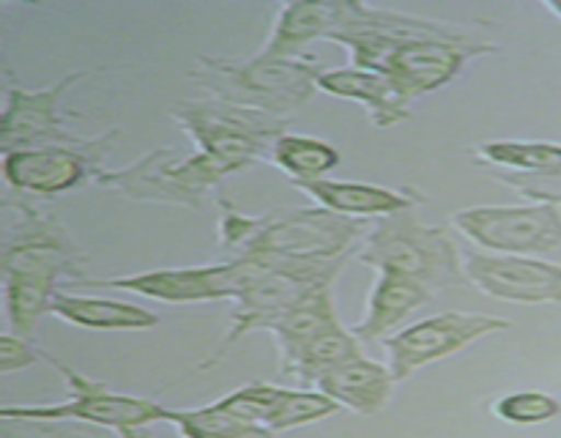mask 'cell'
I'll return each instance as SVG.
<instances>
[{
    "label": "cell",
    "mask_w": 561,
    "mask_h": 438,
    "mask_svg": "<svg viewBox=\"0 0 561 438\" xmlns=\"http://www.w3.org/2000/svg\"><path fill=\"white\" fill-rule=\"evenodd\" d=\"M351 0L329 3H285L277 9L272 36L263 55L268 58H305V47L316 38H332L348 16Z\"/></svg>",
    "instance_id": "18"
},
{
    "label": "cell",
    "mask_w": 561,
    "mask_h": 438,
    "mask_svg": "<svg viewBox=\"0 0 561 438\" xmlns=\"http://www.w3.org/2000/svg\"><path fill=\"white\" fill-rule=\"evenodd\" d=\"M356 261L378 274L416 279L427 290L453 288L463 277V252L436 224H425L411 211L376 219L356 250Z\"/></svg>",
    "instance_id": "4"
},
{
    "label": "cell",
    "mask_w": 561,
    "mask_h": 438,
    "mask_svg": "<svg viewBox=\"0 0 561 438\" xmlns=\"http://www.w3.org/2000/svg\"><path fill=\"white\" fill-rule=\"evenodd\" d=\"M104 69H82L64 77L53 88L27 91V88L11 85L5 93L3 120H0V148L3 153L22 151V148H47V146H77L85 137H77L66 129L60 120V96L85 77L99 74Z\"/></svg>",
    "instance_id": "14"
},
{
    "label": "cell",
    "mask_w": 561,
    "mask_h": 438,
    "mask_svg": "<svg viewBox=\"0 0 561 438\" xmlns=\"http://www.w3.org/2000/svg\"><path fill=\"white\" fill-rule=\"evenodd\" d=\"M477 162L485 168L507 170V173H553L561 170L559 142H524L493 140L474 148Z\"/></svg>",
    "instance_id": "24"
},
{
    "label": "cell",
    "mask_w": 561,
    "mask_h": 438,
    "mask_svg": "<svg viewBox=\"0 0 561 438\" xmlns=\"http://www.w3.org/2000/svg\"><path fill=\"white\" fill-rule=\"evenodd\" d=\"M318 58H195L190 77L208 93V99L239 104L257 113L285 118L305 107L321 80ZM288 120V118H285Z\"/></svg>",
    "instance_id": "2"
},
{
    "label": "cell",
    "mask_w": 561,
    "mask_h": 438,
    "mask_svg": "<svg viewBox=\"0 0 561 438\" xmlns=\"http://www.w3.org/2000/svg\"><path fill=\"white\" fill-rule=\"evenodd\" d=\"M356 356H362L359 339H356L354 332H348L345 326H337L307 345L290 378L299 383V389L318 387V381H321L327 372L337 370V367H343L345 361L356 359Z\"/></svg>",
    "instance_id": "25"
},
{
    "label": "cell",
    "mask_w": 561,
    "mask_h": 438,
    "mask_svg": "<svg viewBox=\"0 0 561 438\" xmlns=\"http://www.w3.org/2000/svg\"><path fill=\"white\" fill-rule=\"evenodd\" d=\"M118 137L121 129H110L77 146L22 148V151L3 153L5 186L22 197H55L75 189L82 181H93L102 173L99 162L104 153H110Z\"/></svg>",
    "instance_id": "11"
},
{
    "label": "cell",
    "mask_w": 561,
    "mask_h": 438,
    "mask_svg": "<svg viewBox=\"0 0 561 438\" xmlns=\"http://www.w3.org/2000/svg\"><path fill=\"white\" fill-rule=\"evenodd\" d=\"M542 5H546V9L551 11V14H557L559 20H561V0H546V3H542Z\"/></svg>",
    "instance_id": "31"
},
{
    "label": "cell",
    "mask_w": 561,
    "mask_h": 438,
    "mask_svg": "<svg viewBox=\"0 0 561 438\" xmlns=\"http://www.w3.org/2000/svg\"><path fill=\"white\" fill-rule=\"evenodd\" d=\"M5 206L20 211V222L3 241V279H22L55 290L60 285L85 283L88 257L77 250L58 219L42 214L25 197L5 200Z\"/></svg>",
    "instance_id": "9"
},
{
    "label": "cell",
    "mask_w": 561,
    "mask_h": 438,
    "mask_svg": "<svg viewBox=\"0 0 561 438\" xmlns=\"http://www.w3.org/2000/svg\"><path fill=\"white\" fill-rule=\"evenodd\" d=\"M493 414L510 425H540L561 414V403L553 394L526 389V392H510L493 403Z\"/></svg>",
    "instance_id": "27"
},
{
    "label": "cell",
    "mask_w": 561,
    "mask_h": 438,
    "mask_svg": "<svg viewBox=\"0 0 561 438\" xmlns=\"http://www.w3.org/2000/svg\"><path fill=\"white\" fill-rule=\"evenodd\" d=\"M219 203V244L233 257L261 255L285 263L356 257L373 224L370 219L340 217L321 206L277 208L263 217H244L225 197Z\"/></svg>",
    "instance_id": "1"
},
{
    "label": "cell",
    "mask_w": 561,
    "mask_h": 438,
    "mask_svg": "<svg viewBox=\"0 0 561 438\" xmlns=\"http://www.w3.org/2000/svg\"><path fill=\"white\" fill-rule=\"evenodd\" d=\"M42 359H47L60 372L71 397L64 403L47 405H5L0 411V419L82 422V425L113 430L118 438H148L146 427L170 422V416H173V408H164L157 400L113 392L107 383L91 381L47 350H42Z\"/></svg>",
    "instance_id": "6"
},
{
    "label": "cell",
    "mask_w": 561,
    "mask_h": 438,
    "mask_svg": "<svg viewBox=\"0 0 561 438\" xmlns=\"http://www.w3.org/2000/svg\"><path fill=\"white\" fill-rule=\"evenodd\" d=\"M337 326H343V323H340L337 310H334L332 288L318 290L316 296H310L307 301L296 304L294 310L274 318V321L266 326V332L277 339L279 372H283L285 378L294 376L296 365H299L307 345Z\"/></svg>",
    "instance_id": "21"
},
{
    "label": "cell",
    "mask_w": 561,
    "mask_h": 438,
    "mask_svg": "<svg viewBox=\"0 0 561 438\" xmlns=\"http://www.w3.org/2000/svg\"><path fill=\"white\" fill-rule=\"evenodd\" d=\"M351 257L354 255L337 257V261H274V266L236 299L225 339L217 345V350L203 361V367L222 359L230 350V345L239 343L244 334L266 328L274 318L285 315V312L294 310L296 304H301V301H307L310 296H316L318 290L332 288L334 279L340 277V272H343L345 263H348Z\"/></svg>",
    "instance_id": "7"
},
{
    "label": "cell",
    "mask_w": 561,
    "mask_h": 438,
    "mask_svg": "<svg viewBox=\"0 0 561 438\" xmlns=\"http://www.w3.org/2000/svg\"><path fill=\"white\" fill-rule=\"evenodd\" d=\"M394 387H398V381H394L389 365L373 361L367 356L345 361L343 367L327 372L318 381V392L329 394L334 403L345 405L362 416L381 414L392 400Z\"/></svg>",
    "instance_id": "20"
},
{
    "label": "cell",
    "mask_w": 561,
    "mask_h": 438,
    "mask_svg": "<svg viewBox=\"0 0 561 438\" xmlns=\"http://www.w3.org/2000/svg\"><path fill=\"white\" fill-rule=\"evenodd\" d=\"M268 157L283 173H288L294 184H299V181H321L323 175L332 173L340 164L337 148L316 140V137L301 135H283L272 146Z\"/></svg>",
    "instance_id": "23"
},
{
    "label": "cell",
    "mask_w": 561,
    "mask_h": 438,
    "mask_svg": "<svg viewBox=\"0 0 561 438\" xmlns=\"http://www.w3.org/2000/svg\"><path fill=\"white\" fill-rule=\"evenodd\" d=\"M493 173H496L502 184L520 192L524 197L561 206V170H553V173H507V170H493Z\"/></svg>",
    "instance_id": "28"
},
{
    "label": "cell",
    "mask_w": 561,
    "mask_h": 438,
    "mask_svg": "<svg viewBox=\"0 0 561 438\" xmlns=\"http://www.w3.org/2000/svg\"><path fill=\"white\" fill-rule=\"evenodd\" d=\"M305 195L316 200V206L327 208V211L340 214L348 219H383L394 217V214L411 211L420 206L425 197L414 189H389V186L376 184H356V181H299Z\"/></svg>",
    "instance_id": "16"
},
{
    "label": "cell",
    "mask_w": 561,
    "mask_h": 438,
    "mask_svg": "<svg viewBox=\"0 0 561 438\" xmlns=\"http://www.w3.org/2000/svg\"><path fill=\"white\" fill-rule=\"evenodd\" d=\"M318 91L337 99H351L367 110V118L376 129H389V126L403 124L411 115V102L387 74L373 69H359V66H345V69L323 71L318 80Z\"/></svg>",
    "instance_id": "17"
},
{
    "label": "cell",
    "mask_w": 561,
    "mask_h": 438,
    "mask_svg": "<svg viewBox=\"0 0 561 438\" xmlns=\"http://www.w3.org/2000/svg\"><path fill=\"white\" fill-rule=\"evenodd\" d=\"M42 359V350L33 348L27 343V337H20V334H3L0 337V372H14L22 370V367H31Z\"/></svg>",
    "instance_id": "29"
},
{
    "label": "cell",
    "mask_w": 561,
    "mask_h": 438,
    "mask_svg": "<svg viewBox=\"0 0 561 438\" xmlns=\"http://www.w3.org/2000/svg\"><path fill=\"white\" fill-rule=\"evenodd\" d=\"M332 42L348 49L351 66L387 74L409 99L427 96L449 85L466 64L482 55L499 53L496 44L480 38H394L367 33H334Z\"/></svg>",
    "instance_id": "3"
},
{
    "label": "cell",
    "mask_w": 561,
    "mask_h": 438,
    "mask_svg": "<svg viewBox=\"0 0 561 438\" xmlns=\"http://www.w3.org/2000/svg\"><path fill=\"white\" fill-rule=\"evenodd\" d=\"M173 118L195 142V151L211 162L219 175H233L272 153L288 135V120L219 99H190L173 107Z\"/></svg>",
    "instance_id": "5"
},
{
    "label": "cell",
    "mask_w": 561,
    "mask_h": 438,
    "mask_svg": "<svg viewBox=\"0 0 561 438\" xmlns=\"http://www.w3.org/2000/svg\"><path fill=\"white\" fill-rule=\"evenodd\" d=\"M463 277L482 293L515 304H559L561 266L529 255L463 252Z\"/></svg>",
    "instance_id": "15"
},
{
    "label": "cell",
    "mask_w": 561,
    "mask_h": 438,
    "mask_svg": "<svg viewBox=\"0 0 561 438\" xmlns=\"http://www.w3.org/2000/svg\"><path fill=\"white\" fill-rule=\"evenodd\" d=\"M228 438H277V430L266 425H255V422H241Z\"/></svg>",
    "instance_id": "30"
},
{
    "label": "cell",
    "mask_w": 561,
    "mask_h": 438,
    "mask_svg": "<svg viewBox=\"0 0 561 438\" xmlns=\"http://www.w3.org/2000/svg\"><path fill=\"white\" fill-rule=\"evenodd\" d=\"M274 266L272 257L250 255L230 257L225 263L197 268H157V272L126 274V277L85 279L88 288H113L146 296L168 304H195V301L239 299L255 279H261Z\"/></svg>",
    "instance_id": "10"
},
{
    "label": "cell",
    "mask_w": 561,
    "mask_h": 438,
    "mask_svg": "<svg viewBox=\"0 0 561 438\" xmlns=\"http://www.w3.org/2000/svg\"><path fill=\"white\" fill-rule=\"evenodd\" d=\"M510 328L507 318L482 315V312H438L416 321L383 339L389 354V370L394 381L403 383L422 367L442 361L477 339Z\"/></svg>",
    "instance_id": "13"
},
{
    "label": "cell",
    "mask_w": 561,
    "mask_h": 438,
    "mask_svg": "<svg viewBox=\"0 0 561 438\" xmlns=\"http://www.w3.org/2000/svg\"><path fill=\"white\" fill-rule=\"evenodd\" d=\"M53 315L71 326L93 328V332H148L159 326V315L146 307L118 299H99V296H77L69 290L55 296Z\"/></svg>",
    "instance_id": "22"
},
{
    "label": "cell",
    "mask_w": 561,
    "mask_h": 438,
    "mask_svg": "<svg viewBox=\"0 0 561 438\" xmlns=\"http://www.w3.org/2000/svg\"><path fill=\"white\" fill-rule=\"evenodd\" d=\"M93 181L102 189L118 192L137 203L201 208L203 197L222 184V175L203 153H184L173 146H164L153 148L126 168L102 170Z\"/></svg>",
    "instance_id": "8"
},
{
    "label": "cell",
    "mask_w": 561,
    "mask_h": 438,
    "mask_svg": "<svg viewBox=\"0 0 561 438\" xmlns=\"http://www.w3.org/2000/svg\"><path fill=\"white\" fill-rule=\"evenodd\" d=\"M431 290L422 283L409 277H400V274H378L376 285L367 293V307L365 315L354 323V337L359 343H378V339L392 337L394 328L411 315V312L420 310L422 304L431 301Z\"/></svg>",
    "instance_id": "19"
},
{
    "label": "cell",
    "mask_w": 561,
    "mask_h": 438,
    "mask_svg": "<svg viewBox=\"0 0 561 438\" xmlns=\"http://www.w3.org/2000/svg\"><path fill=\"white\" fill-rule=\"evenodd\" d=\"M453 224L493 255H540L561 246V206H474L453 214Z\"/></svg>",
    "instance_id": "12"
},
{
    "label": "cell",
    "mask_w": 561,
    "mask_h": 438,
    "mask_svg": "<svg viewBox=\"0 0 561 438\" xmlns=\"http://www.w3.org/2000/svg\"><path fill=\"white\" fill-rule=\"evenodd\" d=\"M343 408L340 403H334L329 394L312 392V389H283V397H279L277 408L268 416L266 427L272 430H294V427L312 425V422H321L327 416H334Z\"/></svg>",
    "instance_id": "26"
}]
</instances>
